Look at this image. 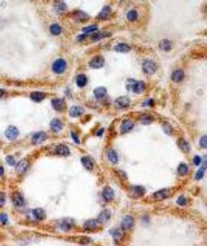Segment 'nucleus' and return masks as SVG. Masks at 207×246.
<instances>
[{"label":"nucleus","mask_w":207,"mask_h":246,"mask_svg":"<svg viewBox=\"0 0 207 246\" xmlns=\"http://www.w3.org/2000/svg\"><path fill=\"white\" fill-rule=\"evenodd\" d=\"M87 81H88V78L85 75H78V78H76L75 83L78 87L82 88V87L86 86V84H87Z\"/></svg>","instance_id":"obj_25"},{"label":"nucleus","mask_w":207,"mask_h":246,"mask_svg":"<svg viewBox=\"0 0 207 246\" xmlns=\"http://www.w3.org/2000/svg\"><path fill=\"white\" fill-rule=\"evenodd\" d=\"M184 78V73H183V71L182 70H176L173 72V74L171 75V78L172 80L174 81V82H180L182 79H183Z\"/></svg>","instance_id":"obj_15"},{"label":"nucleus","mask_w":207,"mask_h":246,"mask_svg":"<svg viewBox=\"0 0 207 246\" xmlns=\"http://www.w3.org/2000/svg\"><path fill=\"white\" fill-rule=\"evenodd\" d=\"M95 31H98V27L95 25H91V26L83 28L84 35H86V33H95Z\"/></svg>","instance_id":"obj_41"},{"label":"nucleus","mask_w":207,"mask_h":246,"mask_svg":"<svg viewBox=\"0 0 207 246\" xmlns=\"http://www.w3.org/2000/svg\"><path fill=\"white\" fill-rule=\"evenodd\" d=\"M130 102H131V100L127 96H119L118 98L115 99V105L118 109H126L127 107H129Z\"/></svg>","instance_id":"obj_3"},{"label":"nucleus","mask_w":207,"mask_h":246,"mask_svg":"<svg viewBox=\"0 0 207 246\" xmlns=\"http://www.w3.org/2000/svg\"><path fill=\"white\" fill-rule=\"evenodd\" d=\"M140 121L144 125H148V124H150L154 121V118L150 115H143L142 117H140Z\"/></svg>","instance_id":"obj_35"},{"label":"nucleus","mask_w":207,"mask_h":246,"mask_svg":"<svg viewBox=\"0 0 207 246\" xmlns=\"http://www.w3.org/2000/svg\"><path fill=\"white\" fill-rule=\"evenodd\" d=\"M170 194L171 193H170L169 189H161L154 194V197L157 199V200H163V199H167V197L170 196Z\"/></svg>","instance_id":"obj_10"},{"label":"nucleus","mask_w":207,"mask_h":246,"mask_svg":"<svg viewBox=\"0 0 207 246\" xmlns=\"http://www.w3.org/2000/svg\"><path fill=\"white\" fill-rule=\"evenodd\" d=\"M5 136L7 138L11 139V140H14L18 136H19V131L16 127L14 126H9L6 131H5Z\"/></svg>","instance_id":"obj_5"},{"label":"nucleus","mask_w":207,"mask_h":246,"mask_svg":"<svg viewBox=\"0 0 207 246\" xmlns=\"http://www.w3.org/2000/svg\"><path fill=\"white\" fill-rule=\"evenodd\" d=\"M102 196H103L104 199L106 201H111V200L114 199V197H115V192H114V190L112 189V188L107 186V187L104 188L103 193H102Z\"/></svg>","instance_id":"obj_13"},{"label":"nucleus","mask_w":207,"mask_h":246,"mask_svg":"<svg viewBox=\"0 0 207 246\" xmlns=\"http://www.w3.org/2000/svg\"><path fill=\"white\" fill-rule=\"evenodd\" d=\"M134 225V219L131 216H126L121 221V229L122 230H129L133 227Z\"/></svg>","instance_id":"obj_7"},{"label":"nucleus","mask_w":207,"mask_h":246,"mask_svg":"<svg viewBox=\"0 0 207 246\" xmlns=\"http://www.w3.org/2000/svg\"><path fill=\"white\" fill-rule=\"evenodd\" d=\"M75 17L80 21H85V20H87V19H89L88 14H86L83 12H76L75 13Z\"/></svg>","instance_id":"obj_40"},{"label":"nucleus","mask_w":207,"mask_h":246,"mask_svg":"<svg viewBox=\"0 0 207 246\" xmlns=\"http://www.w3.org/2000/svg\"><path fill=\"white\" fill-rule=\"evenodd\" d=\"M66 68H67V62L62 58L55 60L54 62V64H52V71H54L55 74H58V75L63 73L66 70Z\"/></svg>","instance_id":"obj_2"},{"label":"nucleus","mask_w":207,"mask_h":246,"mask_svg":"<svg viewBox=\"0 0 207 246\" xmlns=\"http://www.w3.org/2000/svg\"><path fill=\"white\" fill-rule=\"evenodd\" d=\"M29 167V163L26 160H22L16 164V170L18 173H24L27 171Z\"/></svg>","instance_id":"obj_22"},{"label":"nucleus","mask_w":207,"mask_h":246,"mask_svg":"<svg viewBox=\"0 0 207 246\" xmlns=\"http://www.w3.org/2000/svg\"><path fill=\"white\" fill-rule=\"evenodd\" d=\"M200 162H201V158H200V157H199V156H195V157H194V163H195V165H200Z\"/></svg>","instance_id":"obj_49"},{"label":"nucleus","mask_w":207,"mask_h":246,"mask_svg":"<svg viewBox=\"0 0 207 246\" xmlns=\"http://www.w3.org/2000/svg\"><path fill=\"white\" fill-rule=\"evenodd\" d=\"M111 218V213H110V211L108 210H103L101 213L99 214L98 216V223H105V222H107V221L110 219Z\"/></svg>","instance_id":"obj_17"},{"label":"nucleus","mask_w":207,"mask_h":246,"mask_svg":"<svg viewBox=\"0 0 207 246\" xmlns=\"http://www.w3.org/2000/svg\"><path fill=\"white\" fill-rule=\"evenodd\" d=\"M163 130H164V132L167 134H173V129L172 127L170 126L169 124H164V126H163Z\"/></svg>","instance_id":"obj_45"},{"label":"nucleus","mask_w":207,"mask_h":246,"mask_svg":"<svg viewBox=\"0 0 207 246\" xmlns=\"http://www.w3.org/2000/svg\"><path fill=\"white\" fill-rule=\"evenodd\" d=\"M200 147H203V148H204V149H206V147H207V137L204 136L203 137L200 138Z\"/></svg>","instance_id":"obj_44"},{"label":"nucleus","mask_w":207,"mask_h":246,"mask_svg":"<svg viewBox=\"0 0 207 246\" xmlns=\"http://www.w3.org/2000/svg\"><path fill=\"white\" fill-rule=\"evenodd\" d=\"M179 146H180V148L181 149V151L183 153H189L190 152V144L187 142L185 139H183V138L180 139Z\"/></svg>","instance_id":"obj_28"},{"label":"nucleus","mask_w":207,"mask_h":246,"mask_svg":"<svg viewBox=\"0 0 207 246\" xmlns=\"http://www.w3.org/2000/svg\"><path fill=\"white\" fill-rule=\"evenodd\" d=\"M111 33H107V32H103V33H95V35L92 36V40L93 41H98L99 39H101L103 37H107V36H110Z\"/></svg>","instance_id":"obj_32"},{"label":"nucleus","mask_w":207,"mask_h":246,"mask_svg":"<svg viewBox=\"0 0 207 246\" xmlns=\"http://www.w3.org/2000/svg\"><path fill=\"white\" fill-rule=\"evenodd\" d=\"M84 113V109L82 107H80V106H73L71 109H70V115L72 117H79L80 115H82Z\"/></svg>","instance_id":"obj_11"},{"label":"nucleus","mask_w":207,"mask_h":246,"mask_svg":"<svg viewBox=\"0 0 207 246\" xmlns=\"http://www.w3.org/2000/svg\"><path fill=\"white\" fill-rule=\"evenodd\" d=\"M144 188L141 186H134L133 187V193L136 197H140L144 194Z\"/></svg>","instance_id":"obj_38"},{"label":"nucleus","mask_w":207,"mask_h":246,"mask_svg":"<svg viewBox=\"0 0 207 246\" xmlns=\"http://www.w3.org/2000/svg\"><path fill=\"white\" fill-rule=\"evenodd\" d=\"M50 31L52 35H58L61 33V27L58 25V24H52L50 27Z\"/></svg>","instance_id":"obj_34"},{"label":"nucleus","mask_w":207,"mask_h":246,"mask_svg":"<svg viewBox=\"0 0 207 246\" xmlns=\"http://www.w3.org/2000/svg\"><path fill=\"white\" fill-rule=\"evenodd\" d=\"M177 173H179L180 176H185L186 174L188 173V166L184 163L180 164L179 168H177Z\"/></svg>","instance_id":"obj_36"},{"label":"nucleus","mask_w":207,"mask_h":246,"mask_svg":"<svg viewBox=\"0 0 207 246\" xmlns=\"http://www.w3.org/2000/svg\"><path fill=\"white\" fill-rule=\"evenodd\" d=\"M145 90V83L143 81H134L132 85V91L136 94H141Z\"/></svg>","instance_id":"obj_8"},{"label":"nucleus","mask_w":207,"mask_h":246,"mask_svg":"<svg viewBox=\"0 0 207 246\" xmlns=\"http://www.w3.org/2000/svg\"><path fill=\"white\" fill-rule=\"evenodd\" d=\"M111 13H112V9H111L109 6H105L102 9V11L99 13L98 18L99 19H103V20H105V19H108L110 17Z\"/></svg>","instance_id":"obj_19"},{"label":"nucleus","mask_w":207,"mask_h":246,"mask_svg":"<svg viewBox=\"0 0 207 246\" xmlns=\"http://www.w3.org/2000/svg\"><path fill=\"white\" fill-rule=\"evenodd\" d=\"M138 17V12L135 11V10H132V11L128 12V13H127V19L129 21H136Z\"/></svg>","instance_id":"obj_37"},{"label":"nucleus","mask_w":207,"mask_h":246,"mask_svg":"<svg viewBox=\"0 0 207 246\" xmlns=\"http://www.w3.org/2000/svg\"><path fill=\"white\" fill-rule=\"evenodd\" d=\"M6 161L10 164V165H12V166L16 165V160H14V157H12V156H8L6 157Z\"/></svg>","instance_id":"obj_46"},{"label":"nucleus","mask_w":207,"mask_h":246,"mask_svg":"<svg viewBox=\"0 0 207 246\" xmlns=\"http://www.w3.org/2000/svg\"><path fill=\"white\" fill-rule=\"evenodd\" d=\"M134 128V122L130 119H126L124 120L121 124V127H120V131H121L122 134L128 133Z\"/></svg>","instance_id":"obj_12"},{"label":"nucleus","mask_w":207,"mask_h":246,"mask_svg":"<svg viewBox=\"0 0 207 246\" xmlns=\"http://www.w3.org/2000/svg\"><path fill=\"white\" fill-rule=\"evenodd\" d=\"M142 69L143 72L148 75H152L156 73L157 71V65L156 63L151 59H145L142 63Z\"/></svg>","instance_id":"obj_1"},{"label":"nucleus","mask_w":207,"mask_h":246,"mask_svg":"<svg viewBox=\"0 0 207 246\" xmlns=\"http://www.w3.org/2000/svg\"><path fill=\"white\" fill-rule=\"evenodd\" d=\"M3 174H4V169L2 166H0V177L3 176Z\"/></svg>","instance_id":"obj_51"},{"label":"nucleus","mask_w":207,"mask_h":246,"mask_svg":"<svg viewBox=\"0 0 207 246\" xmlns=\"http://www.w3.org/2000/svg\"><path fill=\"white\" fill-rule=\"evenodd\" d=\"M71 228H72V223L67 222V221H63V222L60 223V229L62 231H65V232H67V231H69Z\"/></svg>","instance_id":"obj_42"},{"label":"nucleus","mask_w":207,"mask_h":246,"mask_svg":"<svg viewBox=\"0 0 207 246\" xmlns=\"http://www.w3.org/2000/svg\"><path fill=\"white\" fill-rule=\"evenodd\" d=\"M52 107H54V109L56 110V111H58V112L63 111L64 108H65V106H66L65 101L63 99H61V98H55V99H52Z\"/></svg>","instance_id":"obj_9"},{"label":"nucleus","mask_w":207,"mask_h":246,"mask_svg":"<svg viewBox=\"0 0 207 246\" xmlns=\"http://www.w3.org/2000/svg\"><path fill=\"white\" fill-rule=\"evenodd\" d=\"M6 202V197H5L4 193L0 192V206H3Z\"/></svg>","instance_id":"obj_47"},{"label":"nucleus","mask_w":207,"mask_h":246,"mask_svg":"<svg viewBox=\"0 0 207 246\" xmlns=\"http://www.w3.org/2000/svg\"><path fill=\"white\" fill-rule=\"evenodd\" d=\"M114 49L115 52H127L131 50V47L128 44H125V43H119V44L115 46Z\"/></svg>","instance_id":"obj_24"},{"label":"nucleus","mask_w":207,"mask_h":246,"mask_svg":"<svg viewBox=\"0 0 207 246\" xmlns=\"http://www.w3.org/2000/svg\"><path fill=\"white\" fill-rule=\"evenodd\" d=\"M62 123L59 119H57V118H55V119H52V121H51V129L52 130V131H55V132H59L62 130Z\"/></svg>","instance_id":"obj_21"},{"label":"nucleus","mask_w":207,"mask_h":246,"mask_svg":"<svg viewBox=\"0 0 207 246\" xmlns=\"http://www.w3.org/2000/svg\"><path fill=\"white\" fill-rule=\"evenodd\" d=\"M107 157H108V160L112 162V163H118V157L117 155V153H115L113 149H110L107 153Z\"/></svg>","instance_id":"obj_29"},{"label":"nucleus","mask_w":207,"mask_h":246,"mask_svg":"<svg viewBox=\"0 0 207 246\" xmlns=\"http://www.w3.org/2000/svg\"><path fill=\"white\" fill-rule=\"evenodd\" d=\"M0 221H1V222H3L4 224L7 223V221H8V216H7L6 214H1V215H0Z\"/></svg>","instance_id":"obj_48"},{"label":"nucleus","mask_w":207,"mask_h":246,"mask_svg":"<svg viewBox=\"0 0 207 246\" xmlns=\"http://www.w3.org/2000/svg\"><path fill=\"white\" fill-rule=\"evenodd\" d=\"M112 235H113V237L115 240H119V239H121L122 238V236H123V233H122V231L120 230V229H114L112 230Z\"/></svg>","instance_id":"obj_39"},{"label":"nucleus","mask_w":207,"mask_h":246,"mask_svg":"<svg viewBox=\"0 0 207 246\" xmlns=\"http://www.w3.org/2000/svg\"><path fill=\"white\" fill-rule=\"evenodd\" d=\"M33 216L38 219V220H42L46 218V214H45V211L41 209V208H36V209H33Z\"/></svg>","instance_id":"obj_20"},{"label":"nucleus","mask_w":207,"mask_h":246,"mask_svg":"<svg viewBox=\"0 0 207 246\" xmlns=\"http://www.w3.org/2000/svg\"><path fill=\"white\" fill-rule=\"evenodd\" d=\"M103 132H104V129H100L98 131V136H101Z\"/></svg>","instance_id":"obj_52"},{"label":"nucleus","mask_w":207,"mask_h":246,"mask_svg":"<svg viewBox=\"0 0 207 246\" xmlns=\"http://www.w3.org/2000/svg\"><path fill=\"white\" fill-rule=\"evenodd\" d=\"M98 219H89L84 223V228L86 230H94L98 226Z\"/></svg>","instance_id":"obj_23"},{"label":"nucleus","mask_w":207,"mask_h":246,"mask_svg":"<svg viewBox=\"0 0 207 246\" xmlns=\"http://www.w3.org/2000/svg\"><path fill=\"white\" fill-rule=\"evenodd\" d=\"M66 9H67L66 4L64 2H62V1H58V2H56L55 4V12L58 13L65 12Z\"/></svg>","instance_id":"obj_31"},{"label":"nucleus","mask_w":207,"mask_h":246,"mask_svg":"<svg viewBox=\"0 0 207 246\" xmlns=\"http://www.w3.org/2000/svg\"><path fill=\"white\" fill-rule=\"evenodd\" d=\"M205 169H206V157H204V162H203V167H201L200 170L197 172V174H196V178L198 180H201V178H203V175H204V172H205Z\"/></svg>","instance_id":"obj_33"},{"label":"nucleus","mask_w":207,"mask_h":246,"mask_svg":"<svg viewBox=\"0 0 207 246\" xmlns=\"http://www.w3.org/2000/svg\"><path fill=\"white\" fill-rule=\"evenodd\" d=\"M104 62L105 60L101 55H97L90 61V66L94 69H100L104 66Z\"/></svg>","instance_id":"obj_4"},{"label":"nucleus","mask_w":207,"mask_h":246,"mask_svg":"<svg viewBox=\"0 0 207 246\" xmlns=\"http://www.w3.org/2000/svg\"><path fill=\"white\" fill-rule=\"evenodd\" d=\"M33 144H40L46 139V134L44 132H39L33 134Z\"/></svg>","instance_id":"obj_16"},{"label":"nucleus","mask_w":207,"mask_h":246,"mask_svg":"<svg viewBox=\"0 0 207 246\" xmlns=\"http://www.w3.org/2000/svg\"><path fill=\"white\" fill-rule=\"evenodd\" d=\"M5 94V92L3 91V90H1L0 89V98H1V96H3V95Z\"/></svg>","instance_id":"obj_53"},{"label":"nucleus","mask_w":207,"mask_h":246,"mask_svg":"<svg viewBox=\"0 0 207 246\" xmlns=\"http://www.w3.org/2000/svg\"><path fill=\"white\" fill-rule=\"evenodd\" d=\"M55 154L58 156H69L70 155V150L64 144H60V145L56 146L55 148Z\"/></svg>","instance_id":"obj_14"},{"label":"nucleus","mask_w":207,"mask_h":246,"mask_svg":"<svg viewBox=\"0 0 207 246\" xmlns=\"http://www.w3.org/2000/svg\"><path fill=\"white\" fill-rule=\"evenodd\" d=\"M177 203L179 204V205H180V206H184L187 203V199H185L184 196H180L179 199H177Z\"/></svg>","instance_id":"obj_43"},{"label":"nucleus","mask_w":207,"mask_h":246,"mask_svg":"<svg viewBox=\"0 0 207 246\" xmlns=\"http://www.w3.org/2000/svg\"><path fill=\"white\" fill-rule=\"evenodd\" d=\"M106 93H107V91L104 88V87H98V88L95 89L94 91V95L97 98L100 99V98H103L104 96L106 95Z\"/></svg>","instance_id":"obj_26"},{"label":"nucleus","mask_w":207,"mask_h":246,"mask_svg":"<svg viewBox=\"0 0 207 246\" xmlns=\"http://www.w3.org/2000/svg\"><path fill=\"white\" fill-rule=\"evenodd\" d=\"M81 162H82V165L87 169V170H92L94 167L93 161L91 160V158H89L87 157H84L81 158Z\"/></svg>","instance_id":"obj_30"},{"label":"nucleus","mask_w":207,"mask_h":246,"mask_svg":"<svg viewBox=\"0 0 207 246\" xmlns=\"http://www.w3.org/2000/svg\"><path fill=\"white\" fill-rule=\"evenodd\" d=\"M12 199H13V203L14 204V206L22 207L24 205V197L20 193H18V192L13 193Z\"/></svg>","instance_id":"obj_6"},{"label":"nucleus","mask_w":207,"mask_h":246,"mask_svg":"<svg viewBox=\"0 0 207 246\" xmlns=\"http://www.w3.org/2000/svg\"><path fill=\"white\" fill-rule=\"evenodd\" d=\"M71 136H72V137H73V139H74V140H75V143H78V144L79 143V140H78V137L76 136V134H75V132H71Z\"/></svg>","instance_id":"obj_50"},{"label":"nucleus","mask_w":207,"mask_h":246,"mask_svg":"<svg viewBox=\"0 0 207 246\" xmlns=\"http://www.w3.org/2000/svg\"><path fill=\"white\" fill-rule=\"evenodd\" d=\"M160 48L162 51L169 52L172 49V43H171L170 40H168V39H163L160 43Z\"/></svg>","instance_id":"obj_27"},{"label":"nucleus","mask_w":207,"mask_h":246,"mask_svg":"<svg viewBox=\"0 0 207 246\" xmlns=\"http://www.w3.org/2000/svg\"><path fill=\"white\" fill-rule=\"evenodd\" d=\"M46 95L42 92H33L31 94V99L35 102H40L45 98Z\"/></svg>","instance_id":"obj_18"}]
</instances>
